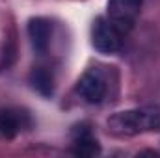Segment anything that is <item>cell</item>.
Instances as JSON below:
<instances>
[{
	"mask_svg": "<svg viewBox=\"0 0 160 158\" xmlns=\"http://www.w3.org/2000/svg\"><path fill=\"white\" fill-rule=\"evenodd\" d=\"M77 93L89 102L99 104L106 95V78L101 69H88L77 82Z\"/></svg>",
	"mask_w": 160,
	"mask_h": 158,
	"instance_id": "277c9868",
	"label": "cell"
},
{
	"mask_svg": "<svg viewBox=\"0 0 160 158\" xmlns=\"http://www.w3.org/2000/svg\"><path fill=\"white\" fill-rule=\"evenodd\" d=\"M108 130L116 136H138L143 132L160 130V108L157 106H142L116 112L108 117Z\"/></svg>",
	"mask_w": 160,
	"mask_h": 158,
	"instance_id": "6da1fadb",
	"label": "cell"
},
{
	"mask_svg": "<svg viewBox=\"0 0 160 158\" xmlns=\"http://www.w3.org/2000/svg\"><path fill=\"white\" fill-rule=\"evenodd\" d=\"M123 34L108 17H97L91 26V45L101 54H116L121 48Z\"/></svg>",
	"mask_w": 160,
	"mask_h": 158,
	"instance_id": "7a4b0ae2",
	"label": "cell"
},
{
	"mask_svg": "<svg viewBox=\"0 0 160 158\" xmlns=\"http://www.w3.org/2000/svg\"><path fill=\"white\" fill-rule=\"evenodd\" d=\"M99 149V141L95 140L89 125H78L73 130V153L77 156H93L97 155Z\"/></svg>",
	"mask_w": 160,
	"mask_h": 158,
	"instance_id": "5b68a950",
	"label": "cell"
},
{
	"mask_svg": "<svg viewBox=\"0 0 160 158\" xmlns=\"http://www.w3.org/2000/svg\"><path fill=\"white\" fill-rule=\"evenodd\" d=\"M30 84L36 91H39L43 97H50L52 95V75L43 69V67H36L32 73H30Z\"/></svg>",
	"mask_w": 160,
	"mask_h": 158,
	"instance_id": "ba28073f",
	"label": "cell"
},
{
	"mask_svg": "<svg viewBox=\"0 0 160 158\" xmlns=\"http://www.w3.org/2000/svg\"><path fill=\"white\" fill-rule=\"evenodd\" d=\"M50 32H52V28H50V22L47 19L36 17V19L28 21V37H30V43L38 54L47 52L48 43H50Z\"/></svg>",
	"mask_w": 160,
	"mask_h": 158,
	"instance_id": "8992f818",
	"label": "cell"
},
{
	"mask_svg": "<svg viewBox=\"0 0 160 158\" xmlns=\"http://www.w3.org/2000/svg\"><path fill=\"white\" fill-rule=\"evenodd\" d=\"M22 128L21 116L15 112H0V140H13Z\"/></svg>",
	"mask_w": 160,
	"mask_h": 158,
	"instance_id": "52a82bcc",
	"label": "cell"
},
{
	"mask_svg": "<svg viewBox=\"0 0 160 158\" xmlns=\"http://www.w3.org/2000/svg\"><path fill=\"white\" fill-rule=\"evenodd\" d=\"M143 0H108V19L121 34H128L140 17Z\"/></svg>",
	"mask_w": 160,
	"mask_h": 158,
	"instance_id": "3957f363",
	"label": "cell"
}]
</instances>
